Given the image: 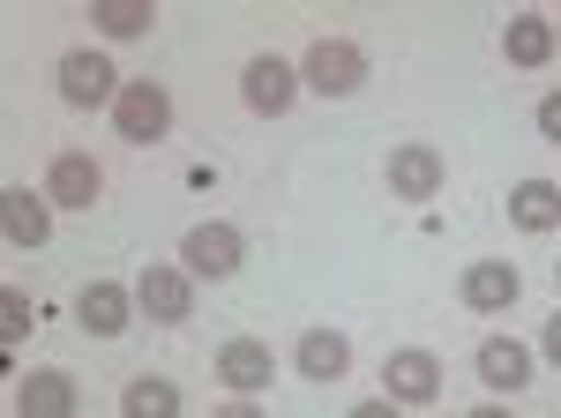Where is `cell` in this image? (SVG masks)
I'll return each mask as SVG.
<instances>
[{
	"label": "cell",
	"instance_id": "20",
	"mask_svg": "<svg viewBox=\"0 0 561 418\" xmlns=\"http://www.w3.org/2000/svg\"><path fill=\"white\" fill-rule=\"evenodd\" d=\"M121 418H180V388L165 374H135L121 388Z\"/></svg>",
	"mask_w": 561,
	"mask_h": 418
},
{
	"label": "cell",
	"instance_id": "18",
	"mask_svg": "<svg viewBox=\"0 0 561 418\" xmlns=\"http://www.w3.org/2000/svg\"><path fill=\"white\" fill-rule=\"evenodd\" d=\"M510 224H517V232H554L561 224V187L554 179H517V187H510Z\"/></svg>",
	"mask_w": 561,
	"mask_h": 418
},
{
	"label": "cell",
	"instance_id": "22",
	"mask_svg": "<svg viewBox=\"0 0 561 418\" xmlns=\"http://www.w3.org/2000/svg\"><path fill=\"white\" fill-rule=\"evenodd\" d=\"M539 135H547V142H561V90H547V97H539Z\"/></svg>",
	"mask_w": 561,
	"mask_h": 418
},
{
	"label": "cell",
	"instance_id": "15",
	"mask_svg": "<svg viewBox=\"0 0 561 418\" xmlns=\"http://www.w3.org/2000/svg\"><path fill=\"white\" fill-rule=\"evenodd\" d=\"M554 45H561V31H554V15H539V8H517V15L502 23V53H510V68H547Z\"/></svg>",
	"mask_w": 561,
	"mask_h": 418
},
{
	"label": "cell",
	"instance_id": "23",
	"mask_svg": "<svg viewBox=\"0 0 561 418\" xmlns=\"http://www.w3.org/2000/svg\"><path fill=\"white\" fill-rule=\"evenodd\" d=\"M352 418H404V404H389V396H367V404H352Z\"/></svg>",
	"mask_w": 561,
	"mask_h": 418
},
{
	"label": "cell",
	"instance_id": "11",
	"mask_svg": "<svg viewBox=\"0 0 561 418\" xmlns=\"http://www.w3.org/2000/svg\"><path fill=\"white\" fill-rule=\"evenodd\" d=\"M98 195H105V172H98V158H83V150H60V158L45 165V202H53V209H98Z\"/></svg>",
	"mask_w": 561,
	"mask_h": 418
},
{
	"label": "cell",
	"instance_id": "16",
	"mask_svg": "<svg viewBox=\"0 0 561 418\" xmlns=\"http://www.w3.org/2000/svg\"><path fill=\"white\" fill-rule=\"evenodd\" d=\"M472 367H479V381H486L494 396H517V388H531V374H539V367H531V351H524L517 336H486Z\"/></svg>",
	"mask_w": 561,
	"mask_h": 418
},
{
	"label": "cell",
	"instance_id": "17",
	"mask_svg": "<svg viewBox=\"0 0 561 418\" xmlns=\"http://www.w3.org/2000/svg\"><path fill=\"white\" fill-rule=\"evenodd\" d=\"M293 367H300L314 388H322V381H345L352 374V336L345 329H307L300 351H293Z\"/></svg>",
	"mask_w": 561,
	"mask_h": 418
},
{
	"label": "cell",
	"instance_id": "14",
	"mask_svg": "<svg viewBox=\"0 0 561 418\" xmlns=\"http://www.w3.org/2000/svg\"><path fill=\"white\" fill-rule=\"evenodd\" d=\"M517 292H524V269L502 262V254H486V262L465 269V306L472 314H502V306H517Z\"/></svg>",
	"mask_w": 561,
	"mask_h": 418
},
{
	"label": "cell",
	"instance_id": "2",
	"mask_svg": "<svg viewBox=\"0 0 561 418\" xmlns=\"http://www.w3.org/2000/svg\"><path fill=\"white\" fill-rule=\"evenodd\" d=\"M300 83L314 97H352V90H367V53L352 38H314L300 53Z\"/></svg>",
	"mask_w": 561,
	"mask_h": 418
},
{
	"label": "cell",
	"instance_id": "9",
	"mask_svg": "<svg viewBox=\"0 0 561 418\" xmlns=\"http://www.w3.org/2000/svg\"><path fill=\"white\" fill-rule=\"evenodd\" d=\"M382 396L389 404H434V396H442V359L420 351V344L389 351L382 359Z\"/></svg>",
	"mask_w": 561,
	"mask_h": 418
},
{
	"label": "cell",
	"instance_id": "6",
	"mask_svg": "<svg viewBox=\"0 0 561 418\" xmlns=\"http://www.w3.org/2000/svg\"><path fill=\"white\" fill-rule=\"evenodd\" d=\"M240 97H248V113L277 120V113H293V97H300V68H293L285 53H255V60L240 68Z\"/></svg>",
	"mask_w": 561,
	"mask_h": 418
},
{
	"label": "cell",
	"instance_id": "27",
	"mask_svg": "<svg viewBox=\"0 0 561 418\" xmlns=\"http://www.w3.org/2000/svg\"><path fill=\"white\" fill-rule=\"evenodd\" d=\"M554 285H561V262H554Z\"/></svg>",
	"mask_w": 561,
	"mask_h": 418
},
{
	"label": "cell",
	"instance_id": "1",
	"mask_svg": "<svg viewBox=\"0 0 561 418\" xmlns=\"http://www.w3.org/2000/svg\"><path fill=\"white\" fill-rule=\"evenodd\" d=\"M113 135H121V142H135V150L165 142V135H173V90L150 83V76H135V83L113 97Z\"/></svg>",
	"mask_w": 561,
	"mask_h": 418
},
{
	"label": "cell",
	"instance_id": "25",
	"mask_svg": "<svg viewBox=\"0 0 561 418\" xmlns=\"http://www.w3.org/2000/svg\"><path fill=\"white\" fill-rule=\"evenodd\" d=\"M539 351H547V359H554V367H561V306H554V314H547V329H539Z\"/></svg>",
	"mask_w": 561,
	"mask_h": 418
},
{
	"label": "cell",
	"instance_id": "21",
	"mask_svg": "<svg viewBox=\"0 0 561 418\" xmlns=\"http://www.w3.org/2000/svg\"><path fill=\"white\" fill-rule=\"evenodd\" d=\"M38 329V314H31V299L15 292V285H8V292H0V351H8V359H15V351H23V336Z\"/></svg>",
	"mask_w": 561,
	"mask_h": 418
},
{
	"label": "cell",
	"instance_id": "4",
	"mask_svg": "<svg viewBox=\"0 0 561 418\" xmlns=\"http://www.w3.org/2000/svg\"><path fill=\"white\" fill-rule=\"evenodd\" d=\"M240 262H248V232H240V224H225V217H217V224H195V232L180 240V269H187L195 285L232 277Z\"/></svg>",
	"mask_w": 561,
	"mask_h": 418
},
{
	"label": "cell",
	"instance_id": "10",
	"mask_svg": "<svg viewBox=\"0 0 561 418\" xmlns=\"http://www.w3.org/2000/svg\"><path fill=\"white\" fill-rule=\"evenodd\" d=\"M217 381H225L232 396H262V388L277 381L270 344H262V336H225V344H217Z\"/></svg>",
	"mask_w": 561,
	"mask_h": 418
},
{
	"label": "cell",
	"instance_id": "28",
	"mask_svg": "<svg viewBox=\"0 0 561 418\" xmlns=\"http://www.w3.org/2000/svg\"><path fill=\"white\" fill-rule=\"evenodd\" d=\"M554 31H561V23H554Z\"/></svg>",
	"mask_w": 561,
	"mask_h": 418
},
{
	"label": "cell",
	"instance_id": "8",
	"mask_svg": "<svg viewBox=\"0 0 561 418\" xmlns=\"http://www.w3.org/2000/svg\"><path fill=\"white\" fill-rule=\"evenodd\" d=\"M83 411V388L68 367H31L15 381V418H76Z\"/></svg>",
	"mask_w": 561,
	"mask_h": 418
},
{
	"label": "cell",
	"instance_id": "26",
	"mask_svg": "<svg viewBox=\"0 0 561 418\" xmlns=\"http://www.w3.org/2000/svg\"><path fill=\"white\" fill-rule=\"evenodd\" d=\"M465 418H510V411H502V404H479V411H465Z\"/></svg>",
	"mask_w": 561,
	"mask_h": 418
},
{
	"label": "cell",
	"instance_id": "5",
	"mask_svg": "<svg viewBox=\"0 0 561 418\" xmlns=\"http://www.w3.org/2000/svg\"><path fill=\"white\" fill-rule=\"evenodd\" d=\"M442 179H449V172H442V150H434V142H397L389 165H382V187L397 195V202H412V209L434 202Z\"/></svg>",
	"mask_w": 561,
	"mask_h": 418
},
{
	"label": "cell",
	"instance_id": "7",
	"mask_svg": "<svg viewBox=\"0 0 561 418\" xmlns=\"http://www.w3.org/2000/svg\"><path fill=\"white\" fill-rule=\"evenodd\" d=\"M135 306H142L150 322H165V329H180V322L195 314V277H187L180 262H150V269L135 277Z\"/></svg>",
	"mask_w": 561,
	"mask_h": 418
},
{
	"label": "cell",
	"instance_id": "3",
	"mask_svg": "<svg viewBox=\"0 0 561 418\" xmlns=\"http://www.w3.org/2000/svg\"><path fill=\"white\" fill-rule=\"evenodd\" d=\"M53 83H60V97H68L76 113H98V105L113 113V97L128 90V76L113 68V53H83V45H76V53L60 60V76H53Z\"/></svg>",
	"mask_w": 561,
	"mask_h": 418
},
{
	"label": "cell",
	"instance_id": "19",
	"mask_svg": "<svg viewBox=\"0 0 561 418\" xmlns=\"http://www.w3.org/2000/svg\"><path fill=\"white\" fill-rule=\"evenodd\" d=\"M90 23H98V38L128 45V38H150V31H158V8H150V0H98Z\"/></svg>",
	"mask_w": 561,
	"mask_h": 418
},
{
	"label": "cell",
	"instance_id": "13",
	"mask_svg": "<svg viewBox=\"0 0 561 418\" xmlns=\"http://www.w3.org/2000/svg\"><path fill=\"white\" fill-rule=\"evenodd\" d=\"M135 314H142V306H135V285H113V277L83 285V299H76V329L83 336H121Z\"/></svg>",
	"mask_w": 561,
	"mask_h": 418
},
{
	"label": "cell",
	"instance_id": "24",
	"mask_svg": "<svg viewBox=\"0 0 561 418\" xmlns=\"http://www.w3.org/2000/svg\"><path fill=\"white\" fill-rule=\"evenodd\" d=\"M210 418H262V396H232V404H217Z\"/></svg>",
	"mask_w": 561,
	"mask_h": 418
},
{
	"label": "cell",
	"instance_id": "12",
	"mask_svg": "<svg viewBox=\"0 0 561 418\" xmlns=\"http://www.w3.org/2000/svg\"><path fill=\"white\" fill-rule=\"evenodd\" d=\"M0 240L23 254L53 240V202H45L38 187H0Z\"/></svg>",
	"mask_w": 561,
	"mask_h": 418
}]
</instances>
